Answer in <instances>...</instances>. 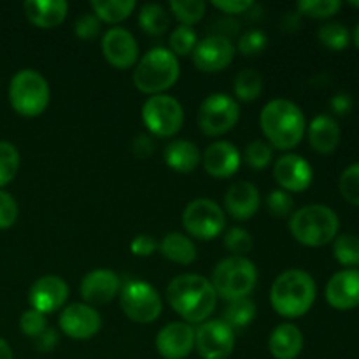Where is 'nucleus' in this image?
<instances>
[{"label": "nucleus", "mask_w": 359, "mask_h": 359, "mask_svg": "<svg viewBox=\"0 0 359 359\" xmlns=\"http://www.w3.org/2000/svg\"><path fill=\"white\" fill-rule=\"evenodd\" d=\"M58 344V333L55 330H46L42 335L37 337V349L42 353H49Z\"/></svg>", "instance_id": "nucleus-49"}, {"label": "nucleus", "mask_w": 359, "mask_h": 359, "mask_svg": "<svg viewBox=\"0 0 359 359\" xmlns=\"http://www.w3.org/2000/svg\"><path fill=\"white\" fill-rule=\"evenodd\" d=\"M217 293L212 283L198 273L174 277L167 287V302L184 323H205L217 305Z\"/></svg>", "instance_id": "nucleus-1"}, {"label": "nucleus", "mask_w": 359, "mask_h": 359, "mask_svg": "<svg viewBox=\"0 0 359 359\" xmlns=\"http://www.w3.org/2000/svg\"><path fill=\"white\" fill-rule=\"evenodd\" d=\"M318 39L326 48L340 51L351 44V32L340 23H326L319 28Z\"/></svg>", "instance_id": "nucleus-35"}, {"label": "nucleus", "mask_w": 359, "mask_h": 359, "mask_svg": "<svg viewBox=\"0 0 359 359\" xmlns=\"http://www.w3.org/2000/svg\"><path fill=\"white\" fill-rule=\"evenodd\" d=\"M339 226L340 221L335 210L321 203L302 207L290 219L291 235L307 248H323L330 244L337 238Z\"/></svg>", "instance_id": "nucleus-5"}, {"label": "nucleus", "mask_w": 359, "mask_h": 359, "mask_svg": "<svg viewBox=\"0 0 359 359\" xmlns=\"http://www.w3.org/2000/svg\"><path fill=\"white\" fill-rule=\"evenodd\" d=\"M210 283L217 297L223 300L231 302L248 298L258 283V270L255 263L245 256H230L217 263Z\"/></svg>", "instance_id": "nucleus-6"}, {"label": "nucleus", "mask_w": 359, "mask_h": 359, "mask_svg": "<svg viewBox=\"0 0 359 359\" xmlns=\"http://www.w3.org/2000/svg\"><path fill=\"white\" fill-rule=\"evenodd\" d=\"M266 44H269V37L263 32L249 30L244 35H241L237 48L241 55L248 56V58H256V56H259L265 51Z\"/></svg>", "instance_id": "nucleus-39"}, {"label": "nucleus", "mask_w": 359, "mask_h": 359, "mask_svg": "<svg viewBox=\"0 0 359 359\" xmlns=\"http://www.w3.org/2000/svg\"><path fill=\"white\" fill-rule=\"evenodd\" d=\"M269 349L276 359H297L304 351V333L293 323H283L270 333Z\"/></svg>", "instance_id": "nucleus-24"}, {"label": "nucleus", "mask_w": 359, "mask_h": 359, "mask_svg": "<svg viewBox=\"0 0 359 359\" xmlns=\"http://www.w3.org/2000/svg\"><path fill=\"white\" fill-rule=\"evenodd\" d=\"M121 309L130 321L137 325L154 323L161 314L163 300L151 284L144 280H130L119 291Z\"/></svg>", "instance_id": "nucleus-8"}, {"label": "nucleus", "mask_w": 359, "mask_h": 359, "mask_svg": "<svg viewBox=\"0 0 359 359\" xmlns=\"http://www.w3.org/2000/svg\"><path fill=\"white\" fill-rule=\"evenodd\" d=\"M340 7H342V4L339 0H300L297 4L298 14L318 18V20L335 16L340 11Z\"/></svg>", "instance_id": "nucleus-38"}, {"label": "nucleus", "mask_w": 359, "mask_h": 359, "mask_svg": "<svg viewBox=\"0 0 359 359\" xmlns=\"http://www.w3.org/2000/svg\"><path fill=\"white\" fill-rule=\"evenodd\" d=\"M158 251L170 262L179 265H191L196 259V248L193 241L179 231L167 233L158 244Z\"/></svg>", "instance_id": "nucleus-27"}, {"label": "nucleus", "mask_w": 359, "mask_h": 359, "mask_svg": "<svg viewBox=\"0 0 359 359\" xmlns=\"http://www.w3.org/2000/svg\"><path fill=\"white\" fill-rule=\"evenodd\" d=\"M226 217L214 200L196 198L182 212V226L198 241H214L224 230Z\"/></svg>", "instance_id": "nucleus-10"}, {"label": "nucleus", "mask_w": 359, "mask_h": 359, "mask_svg": "<svg viewBox=\"0 0 359 359\" xmlns=\"http://www.w3.org/2000/svg\"><path fill=\"white\" fill-rule=\"evenodd\" d=\"M20 168V153L16 146L7 140H0V188L9 184Z\"/></svg>", "instance_id": "nucleus-34"}, {"label": "nucleus", "mask_w": 359, "mask_h": 359, "mask_svg": "<svg viewBox=\"0 0 359 359\" xmlns=\"http://www.w3.org/2000/svg\"><path fill=\"white\" fill-rule=\"evenodd\" d=\"M233 93L241 102H255L263 93V77L255 69H242L235 76Z\"/></svg>", "instance_id": "nucleus-31"}, {"label": "nucleus", "mask_w": 359, "mask_h": 359, "mask_svg": "<svg viewBox=\"0 0 359 359\" xmlns=\"http://www.w3.org/2000/svg\"><path fill=\"white\" fill-rule=\"evenodd\" d=\"M93 14L102 23H121L135 9L137 4L133 0H91L90 2Z\"/></svg>", "instance_id": "nucleus-28"}, {"label": "nucleus", "mask_w": 359, "mask_h": 359, "mask_svg": "<svg viewBox=\"0 0 359 359\" xmlns=\"http://www.w3.org/2000/svg\"><path fill=\"white\" fill-rule=\"evenodd\" d=\"M326 300L337 311L359 307V270L347 269L337 272L326 284Z\"/></svg>", "instance_id": "nucleus-21"}, {"label": "nucleus", "mask_w": 359, "mask_h": 359, "mask_svg": "<svg viewBox=\"0 0 359 359\" xmlns=\"http://www.w3.org/2000/svg\"><path fill=\"white\" fill-rule=\"evenodd\" d=\"M273 179L283 191L302 193L311 188L314 172L300 154H283L273 163Z\"/></svg>", "instance_id": "nucleus-16"}, {"label": "nucleus", "mask_w": 359, "mask_h": 359, "mask_svg": "<svg viewBox=\"0 0 359 359\" xmlns=\"http://www.w3.org/2000/svg\"><path fill=\"white\" fill-rule=\"evenodd\" d=\"M256 318V304L251 298H238V300L228 302L224 309L223 321L230 326L231 330H242L251 325Z\"/></svg>", "instance_id": "nucleus-30"}, {"label": "nucleus", "mask_w": 359, "mask_h": 359, "mask_svg": "<svg viewBox=\"0 0 359 359\" xmlns=\"http://www.w3.org/2000/svg\"><path fill=\"white\" fill-rule=\"evenodd\" d=\"M132 147H133V153H135V156H139V158H149L154 151L153 140H151V137H147V135L135 137L132 142Z\"/></svg>", "instance_id": "nucleus-48"}, {"label": "nucleus", "mask_w": 359, "mask_h": 359, "mask_svg": "<svg viewBox=\"0 0 359 359\" xmlns=\"http://www.w3.org/2000/svg\"><path fill=\"white\" fill-rule=\"evenodd\" d=\"M195 349L202 359H228L235 349V332L223 319H207L195 330Z\"/></svg>", "instance_id": "nucleus-12"}, {"label": "nucleus", "mask_w": 359, "mask_h": 359, "mask_svg": "<svg viewBox=\"0 0 359 359\" xmlns=\"http://www.w3.org/2000/svg\"><path fill=\"white\" fill-rule=\"evenodd\" d=\"M139 25L147 35L160 37L170 28V16L160 4H144L139 11Z\"/></svg>", "instance_id": "nucleus-29"}, {"label": "nucleus", "mask_w": 359, "mask_h": 359, "mask_svg": "<svg viewBox=\"0 0 359 359\" xmlns=\"http://www.w3.org/2000/svg\"><path fill=\"white\" fill-rule=\"evenodd\" d=\"M25 16L39 28H56L65 21L69 4L65 0H27L23 4Z\"/></svg>", "instance_id": "nucleus-23"}, {"label": "nucleus", "mask_w": 359, "mask_h": 359, "mask_svg": "<svg viewBox=\"0 0 359 359\" xmlns=\"http://www.w3.org/2000/svg\"><path fill=\"white\" fill-rule=\"evenodd\" d=\"M195 347V330L188 323H168L158 332L156 351L165 359H184Z\"/></svg>", "instance_id": "nucleus-18"}, {"label": "nucleus", "mask_w": 359, "mask_h": 359, "mask_svg": "<svg viewBox=\"0 0 359 359\" xmlns=\"http://www.w3.org/2000/svg\"><path fill=\"white\" fill-rule=\"evenodd\" d=\"M202 163L207 174L212 177L228 179L237 174L241 168L242 154L233 144L226 140H217L203 151Z\"/></svg>", "instance_id": "nucleus-20"}, {"label": "nucleus", "mask_w": 359, "mask_h": 359, "mask_svg": "<svg viewBox=\"0 0 359 359\" xmlns=\"http://www.w3.org/2000/svg\"><path fill=\"white\" fill-rule=\"evenodd\" d=\"M60 328L72 340H90L100 332L102 318L95 307L86 304H72L60 314Z\"/></svg>", "instance_id": "nucleus-15"}, {"label": "nucleus", "mask_w": 359, "mask_h": 359, "mask_svg": "<svg viewBox=\"0 0 359 359\" xmlns=\"http://www.w3.org/2000/svg\"><path fill=\"white\" fill-rule=\"evenodd\" d=\"M293 198L287 191L283 189H273L266 196V209L272 214L273 217H286L290 216L291 210H293Z\"/></svg>", "instance_id": "nucleus-43"}, {"label": "nucleus", "mask_w": 359, "mask_h": 359, "mask_svg": "<svg viewBox=\"0 0 359 359\" xmlns=\"http://www.w3.org/2000/svg\"><path fill=\"white\" fill-rule=\"evenodd\" d=\"M241 109L237 100L226 93H212L198 109V126L205 135L219 137L238 123Z\"/></svg>", "instance_id": "nucleus-11"}, {"label": "nucleus", "mask_w": 359, "mask_h": 359, "mask_svg": "<svg viewBox=\"0 0 359 359\" xmlns=\"http://www.w3.org/2000/svg\"><path fill=\"white\" fill-rule=\"evenodd\" d=\"M339 189L347 202L359 207V163L349 165L342 172L339 181Z\"/></svg>", "instance_id": "nucleus-40"}, {"label": "nucleus", "mask_w": 359, "mask_h": 359, "mask_svg": "<svg viewBox=\"0 0 359 359\" xmlns=\"http://www.w3.org/2000/svg\"><path fill=\"white\" fill-rule=\"evenodd\" d=\"M273 151L269 142L263 139L252 140L248 144L244 151V161L252 168V170H265L270 163H272Z\"/></svg>", "instance_id": "nucleus-37"}, {"label": "nucleus", "mask_w": 359, "mask_h": 359, "mask_svg": "<svg viewBox=\"0 0 359 359\" xmlns=\"http://www.w3.org/2000/svg\"><path fill=\"white\" fill-rule=\"evenodd\" d=\"M259 126L273 147L290 151L304 140L307 121L294 102L287 98H276L263 107L259 114Z\"/></svg>", "instance_id": "nucleus-2"}, {"label": "nucleus", "mask_w": 359, "mask_h": 359, "mask_svg": "<svg viewBox=\"0 0 359 359\" xmlns=\"http://www.w3.org/2000/svg\"><path fill=\"white\" fill-rule=\"evenodd\" d=\"M309 144L319 154H332L340 144L339 123L330 116H318L309 125Z\"/></svg>", "instance_id": "nucleus-26"}, {"label": "nucleus", "mask_w": 359, "mask_h": 359, "mask_svg": "<svg viewBox=\"0 0 359 359\" xmlns=\"http://www.w3.org/2000/svg\"><path fill=\"white\" fill-rule=\"evenodd\" d=\"M81 297L90 307L105 305L114 300L121 291V279L116 272L107 269H98L86 273L81 280Z\"/></svg>", "instance_id": "nucleus-19"}, {"label": "nucleus", "mask_w": 359, "mask_h": 359, "mask_svg": "<svg viewBox=\"0 0 359 359\" xmlns=\"http://www.w3.org/2000/svg\"><path fill=\"white\" fill-rule=\"evenodd\" d=\"M100 30L102 21L93 13L81 14L76 20V25H74V32L83 41H93V39H97L100 35Z\"/></svg>", "instance_id": "nucleus-44"}, {"label": "nucleus", "mask_w": 359, "mask_h": 359, "mask_svg": "<svg viewBox=\"0 0 359 359\" xmlns=\"http://www.w3.org/2000/svg\"><path fill=\"white\" fill-rule=\"evenodd\" d=\"M354 44H356V48L359 49V23H358L356 30H354Z\"/></svg>", "instance_id": "nucleus-53"}, {"label": "nucleus", "mask_w": 359, "mask_h": 359, "mask_svg": "<svg viewBox=\"0 0 359 359\" xmlns=\"http://www.w3.org/2000/svg\"><path fill=\"white\" fill-rule=\"evenodd\" d=\"M69 298V286L58 276H44L35 280L28 293V302L32 309L41 314H51L63 309Z\"/></svg>", "instance_id": "nucleus-17"}, {"label": "nucleus", "mask_w": 359, "mask_h": 359, "mask_svg": "<svg viewBox=\"0 0 359 359\" xmlns=\"http://www.w3.org/2000/svg\"><path fill=\"white\" fill-rule=\"evenodd\" d=\"M298 14H291V13H287L286 14V18H284V23H283V27L286 28V30H297V27H298Z\"/></svg>", "instance_id": "nucleus-51"}, {"label": "nucleus", "mask_w": 359, "mask_h": 359, "mask_svg": "<svg viewBox=\"0 0 359 359\" xmlns=\"http://www.w3.org/2000/svg\"><path fill=\"white\" fill-rule=\"evenodd\" d=\"M262 205V195L252 182L241 181L228 188L224 195V210L237 221H248Z\"/></svg>", "instance_id": "nucleus-22"}, {"label": "nucleus", "mask_w": 359, "mask_h": 359, "mask_svg": "<svg viewBox=\"0 0 359 359\" xmlns=\"http://www.w3.org/2000/svg\"><path fill=\"white\" fill-rule=\"evenodd\" d=\"M168 7L172 14L181 21V25H186V27L202 21L207 11V4L202 0H172Z\"/></svg>", "instance_id": "nucleus-32"}, {"label": "nucleus", "mask_w": 359, "mask_h": 359, "mask_svg": "<svg viewBox=\"0 0 359 359\" xmlns=\"http://www.w3.org/2000/svg\"><path fill=\"white\" fill-rule=\"evenodd\" d=\"M163 160L172 170L179 172V174H189L198 167L202 161V153H200L198 146L186 139L170 140L165 146Z\"/></svg>", "instance_id": "nucleus-25"}, {"label": "nucleus", "mask_w": 359, "mask_h": 359, "mask_svg": "<svg viewBox=\"0 0 359 359\" xmlns=\"http://www.w3.org/2000/svg\"><path fill=\"white\" fill-rule=\"evenodd\" d=\"M168 44H170V51L174 53V56H189L195 51L198 41H196V34L191 27L179 25L168 37Z\"/></svg>", "instance_id": "nucleus-36"}, {"label": "nucleus", "mask_w": 359, "mask_h": 359, "mask_svg": "<svg viewBox=\"0 0 359 359\" xmlns=\"http://www.w3.org/2000/svg\"><path fill=\"white\" fill-rule=\"evenodd\" d=\"M351 6H353V7H358V9H359V2H358V0H351Z\"/></svg>", "instance_id": "nucleus-54"}, {"label": "nucleus", "mask_w": 359, "mask_h": 359, "mask_svg": "<svg viewBox=\"0 0 359 359\" xmlns=\"http://www.w3.org/2000/svg\"><path fill=\"white\" fill-rule=\"evenodd\" d=\"M20 328L23 332V335L32 337V339H37L39 335L48 330V321H46V316L41 312L34 311V309H28L21 314L20 318Z\"/></svg>", "instance_id": "nucleus-42"}, {"label": "nucleus", "mask_w": 359, "mask_h": 359, "mask_svg": "<svg viewBox=\"0 0 359 359\" xmlns=\"http://www.w3.org/2000/svg\"><path fill=\"white\" fill-rule=\"evenodd\" d=\"M18 219V203L11 193L0 189V230H7Z\"/></svg>", "instance_id": "nucleus-45"}, {"label": "nucleus", "mask_w": 359, "mask_h": 359, "mask_svg": "<svg viewBox=\"0 0 359 359\" xmlns=\"http://www.w3.org/2000/svg\"><path fill=\"white\" fill-rule=\"evenodd\" d=\"M181 65L177 56L167 48H153L137 62L133 70V84L144 95H163L177 83Z\"/></svg>", "instance_id": "nucleus-4"}, {"label": "nucleus", "mask_w": 359, "mask_h": 359, "mask_svg": "<svg viewBox=\"0 0 359 359\" xmlns=\"http://www.w3.org/2000/svg\"><path fill=\"white\" fill-rule=\"evenodd\" d=\"M233 58V42L230 41V37H223L219 34L202 39L193 51V63L200 72H221L231 65Z\"/></svg>", "instance_id": "nucleus-13"}, {"label": "nucleus", "mask_w": 359, "mask_h": 359, "mask_svg": "<svg viewBox=\"0 0 359 359\" xmlns=\"http://www.w3.org/2000/svg\"><path fill=\"white\" fill-rule=\"evenodd\" d=\"M351 107H353V100H351L349 95L340 93V95H335V97H333L332 109L337 112V114L346 116L347 112L351 111Z\"/></svg>", "instance_id": "nucleus-50"}, {"label": "nucleus", "mask_w": 359, "mask_h": 359, "mask_svg": "<svg viewBox=\"0 0 359 359\" xmlns=\"http://www.w3.org/2000/svg\"><path fill=\"white\" fill-rule=\"evenodd\" d=\"M51 91L48 81L34 69L16 72L9 84V102L14 111L25 118H37L48 109Z\"/></svg>", "instance_id": "nucleus-7"}, {"label": "nucleus", "mask_w": 359, "mask_h": 359, "mask_svg": "<svg viewBox=\"0 0 359 359\" xmlns=\"http://www.w3.org/2000/svg\"><path fill=\"white\" fill-rule=\"evenodd\" d=\"M333 256L344 266L359 265V237L358 235L344 233L333 242Z\"/></svg>", "instance_id": "nucleus-33"}, {"label": "nucleus", "mask_w": 359, "mask_h": 359, "mask_svg": "<svg viewBox=\"0 0 359 359\" xmlns=\"http://www.w3.org/2000/svg\"><path fill=\"white\" fill-rule=\"evenodd\" d=\"M102 55L114 69H132L139 62V44L126 28H111L102 37Z\"/></svg>", "instance_id": "nucleus-14"}, {"label": "nucleus", "mask_w": 359, "mask_h": 359, "mask_svg": "<svg viewBox=\"0 0 359 359\" xmlns=\"http://www.w3.org/2000/svg\"><path fill=\"white\" fill-rule=\"evenodd\" d=\"M142 121L156 137H174L184 125V111L177 98L170 95H154L142 105Z\"/></svg>", "instance_id": "nucleus-9"}, {"label": "nucleus", "mask_w": 359, "mask_h": 359, "mask_svg": "<svg viewBox=\"0 0 359 359\" xmlns=\"http://www.w3.org/2000/svg\"><path fill=\"white\" fill-rule=\"evenodd\" d=\"M0 359H13V349L4 339H0Z\"/></svg>", "instance_id": "nucleus-52"}, {"label": "nucleus", "mask_w": 359, "mask_h": 359, "mask_svg": "<svg viewBox=\"0 0 359 359\" xmlns=\"http://www.w3.org/2000/svg\"><path fill=\"white\" fill-rule=\"evenodd\" d=\"M132 252L135 256H140V258H147V256L154 255L158 251V242L154 241V237L151 235H137L132 241V245H130Z\"/></svg>", "instance_id": "nucleus-46"}, {"label": "nucleus", "mask_w": 359, "mask_h": 359, "mask_svg": "<svg viewBox=\"0 0 359 359\" xmlns=\"http://www.w3.org/2000/svg\"><path fill=\"white\" fill-rule=\"evenodd\" d=\"M223 241L224 248L230 252H233V256H244L252 249V237L248 230H244V228H230V230L224 233Z\"/></svg>", "instance_id": "nucleus-41"}, {"label": "nucleus", "mask_w": 359, "mask_h": 359, "mask_svg": "<svg viewBox=\"0 0 359 359\" xmlns=\"http://www.w3.org/2000/svg\"><path fill=\"white\" fill-rule=\"evenodd\" d=\"M316 302V283L304 270H286L270 287V304L279 316L297 319L307 314Z\"/></svg>", "instance_id": "nucleus-3"}, {"label": "nucleus", "mask_w": 359, "mask_h": 359, "mask_svg": "<svg viewBox=\"0 0 359 359\" xmlns=\"http://www.w3.org/2000/svg\"><path fill=\"white\" fill-rule=\"evenodd\" d=\"M212 6L224 14H244L255 4L251 0H245V2H241V0H214Z\"/></svg>", "instance_id": "nucleus-47"}]
</instances>
